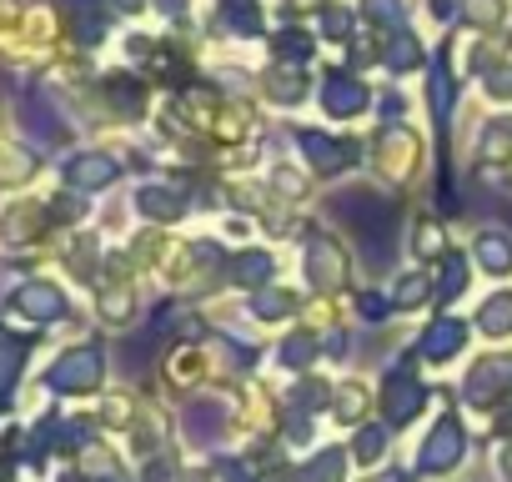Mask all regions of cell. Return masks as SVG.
<instances>
[{
    "instance_id": "6da1fadb",
    "label": "cell",
    "mask_w": 512,
    "mask_h": 482,
    "mask_svg": "<svg viewBox=\"0 0 512 482\" xmlns=\"http://www.w3.org/2000/svg\"><path fill=\"white\" fill-rule=\"evenodd\" d=\"M0 322H11L21 332H51V327H66L76 322V302L61 282L51 277H16L6 292H0Z\"/></svg>"
},
{
    "instance_id": "7a4b0ae2",
    "label": "cell",
    "mask_w": 512,
    "mask_h": 482,
    "mask_svg": "<svg viewBox=\"0 0 512 482\" xmlns=\"http://www.w3.org/2000/svg\"><path fill=\"white\" fill-rule=\"evenodd\" d=\"M106 372H111V362H106L101 342H71V347H61L46 362L41 392H51V397H91V392L106 387Z\"/></svg>"
},
{
    "instance_id": "3957f363",
    "label": "cell",
    "mask_w": 512,
    "mask_h": 482,
    "mask_svg": "<svg viewBox=\"0 0 512 482\" xmlns=\"http://www.w3.org/2000/svg\"><path fill=\"white\" fill-rule=\"evenodd\" d=\"M56 231V216H51V196L36 201V196H16L0 206V252H36L41 241Z\"/></svg>"
},
{
    "instance_id": "277c9868",
    "label": "cell",
    "mask_w": 512,
    "mask_h": 482,
    "mask_svg": "<svg viewBox=\"0 0 512 482\" xmlns=\"http://www.w3.org/2000/svg\"><path fill=\"white\" fill-rule=\"evenodd\" d=\"M507 392H512V352L477 357L467 367V382H462L467 407H497V402H507Z\"/></svg>"
},
{
    "instance_id": "5b68a950",
    "label": "cell",
    "mask_w": 512,
    "mask_h": 482,
    "mask_svg": "<svg viewBox=\"0 0 512 482\" xmlns=\"http://www.w3.org/2000/svg\"><path fill=\"white\" fill-rule=\"evenodd\" d=\"M61 176H66V191L91 196V191H106V186L121 176V161L106 156V151H71V156L61 161Z\"/></svg>"
},
{
    "instance_id": "8992f818",
    "label": "cell",
    "mask_w": 512,
    "mask_h": 482,
    "mask_svg": "<svg viewBox=\"0 0 512 482\" xmlns=\"http://www.w3.org/2000/svg\"><path fill=\"white\" fill-rule=\"evenodd\" d=\"M31 352H36V337L0 322V402H11L16 387L26 382V367H31Z\"/></svg>"
},
{
    "instance_id": "52a82bcc",
    "label": "cell",
    "mask_w": 512,
    "mask_h": 482,
    "mask_svg": "<svg viewBox=\"0 0 512 482\" xmlns=\"http://www.w3.org/2000/svg\"><path fill=\"white\" fill-rule=\"evenodd\" d=\"M422 402H427V392H422V382L412 377V367H392V372H387V387H382V412H387V422H392V427H407V422L422 412Z\"/></svg>"
},
{
    "instance_id": "ba28073f",
    "label": "cell",
    "mask_w": 512,
    "mask_h": 482,
    "mask_svg": "<svg viewBox=\"0 0 512 482\" xmlns=\"http://www.w3.org/2000/svg\"><path fill=\"white\" fill-rule=\"evenodd\" d=\"M462 452H467V442H462L457 417H437L432 432H427V442H422L417 467H422V472H452V467L462 462Z\"/></svg>"
},
{
    "instance_id": "9c48e42d",
    "label": "cell",
    "mask_w": 512,
    "mask_h": 482,
    "mask_svg": "<svg viewBox=\"0 0 512 482\" xmlns=\"http://www.w3.org/2000/svg\"><path fill=\"white\" fill-rule=\"evenodd\" d=\"M307 277H312V287H342L347 282V247L337 236L307 241Z\"/></svg>"
},
{
    "instance_id": "30bf717a",
    "label": "cell",
    "mask_w": 512,
    "mask_h": 482,
    "mask_svg": "<svg viewBox=\"0 0 512 482\" xmlns=\"http://www.w3.org/2000/svg\"><path fill=\"white\" fill-rule=\"evenodd\" d=\"M136 287L126 282V277H106L101 287H96V317L111 327V332H121V327H131L136 322Z\"/></svg>"
},
{
    "instance_id": "8fae6325",
    "label": "cell",
    "mask_w": 512,
    "mask_h": 482,
    "mask_svg": "<svg viewBox=\"0 0 512 482\" xmlns=\"http://www.w3.org/2000/svg\"><path fill=\"white\" fill-rule=\"evenodd\" d=\"M472 262H477L487 277H512V231L482 226V231L472 236Z\"/></svg>"
},
{
    "instance_id": "7c38bea8",
    "label": "cell",
    "mask_w": 512,
    "mask_h": 482,
    "mask_svg": "<svg viewBox=\"0 0 512 482\" xmlns=\"http://www.w3.org/2000/svg\"><path fill=\"white\" fill-rule=\"evenodd\" d=\"M462 347H467V322H462V317H437V322L422 332V357H427L432 367L452 362Z\"/></svg>"
},
{
    "instance_id": "4fadbf2b",
    "label": "cell",
    "mask_w": 512,
    "mask_h": 482,
    "mask_svg": "<svg viewBox=\"0 0 512 482\" xmlns=\"http://www.w3.org/2000/svg\"><path fill=\"white\" fill-rule=\"evenodd\" d=\"M226 277H231V287H267L277 277V257L267 247H246L226 262Z\"/></svg>"
},
{
    "instance_id": "5bb4252c",
    "label": "cell",
    "mask_w": 512,
    "mask_h": 482,
    "mask_svg": "<svg viewBox=\"0 0 512 482\" xmlns=\"http://www.w3.org/2000/svg\"><path fill=\"white\" fill-rule=\"evenodd\" d=\"M302 151L312 156V171H322V176L347 171V166H352V156H357L347 141H332V136H322V131H302Z\"/></svg>"
},
{
    "instance_id": "9a60e30c",
    "label": "cell",
    "mask_w": 512,
    "mask_h": 482,
    "mask_svg": "<svg viewBox=\"0 0 512 482\" xmlns=\"http://www.w3.org/2000/svg\"><path fill=\"white\" fill-rule=\"evenodd\" d=\"M66 272L76 277V287H101V241L96 236H71L66 247Z\"/></svg>"
},
{
    "instance_id": "2e32d148",
    "label": "cell",
    "mask_w": 512,
    "mask_h": 482,
    "mask_svg": "<svg viewBox=\"0 0 512 482\" xmlns=\"http://www.w3.org/2000/svg\"><path fill=\"white\" fill-rule=\"evenodd\" d=\"M322 106H327V116H357V111L367 106V86L337 71V76H327V86H322Z\"/></svg>"
},
{
    "instance_id": "e0dca14e",
    "label": "cell",
    "mask_w": 512,
    "mask_h": 482,
    "mask_svg": "<svg viewBox=\"0 0 512 482\" xmlns=\"http://www.w3.org/2000/svg\"><path fill=\"white\" fill-rule=\"evenodd\" d=\"M477 332L482 337H492V342H502V337H512V292H487L482 302H477Z\"/></svg>"
},
{
    "instance_id": "ac0fdd59",
    "label": "cell",
    "mask_w": 512,
    "mask_h": 482,
    "mask_svg": "<svg viewBox=\"0 0 512 482\" xmlns=\"http://www.w3.org/2000/svg\"><path fill=\"white\" fill-rule=\"evenodd\" d=\"M136 211H141L146 221H181V216H186V201H181L171 186H151V181H146V186L136 191Z\"/></svg>"
},
{
    "instance_id": "d6986e66",
    "label": "cell",
    "mask_w": 512,
    "mask_h": 482,
    "mask_svg": "<svg viewBox=\"0 0 512 482\" xmlns=\"http://www.w3.org/2000/svg\"><path fill=\"white\" fill-rule=\"evenodd\" d=\"M41 171L31 146H0V191H21Z\"/></svg>"
},
{
    "instance_id": "ffe728a7",
    "label": "cell",
    "mask_w": 512,
    "mask_h": 482,
    "mask_svg": "<svg viewBox=\"0 0 512 482\" xmlns=\"http://www.w3.org/2000/svg\"><path fill=\"white\" fill-rule=\"evenodd\" d=\"M432 292H437V282H432L427 272H402V277L392 282V307H397V312H412V307H422Z\"/></svg>"
},
{
    "instance_id": "44dd1931",
    "label": "cell",
    "mask_w": 512,
    "mask_h": 482,
    "mask_svg": "<svg viewBox=\"0 0 512 482\" xmlns=\"http://www.w3.org/2000/svg\"><path fill=\"white\" fill-rule=\"evenodd\" d=\"M477 156H482L487 166H502V161L512 156V121H492V126L482 131V141H477Z\"/></svg>"
},
{
    "instance_id": "7402d4cb",
    "label": "cell",
    "mask_w": 512,
    "mask_h": 482,
    "mask_svg": "<svg viewBox=\"0 0 512 482\" xmlns=\"http://www.w3.org/2000/svg\"><path fill=\"white\" fill-rule=\"evenodd\" d=\"M382 56H387V66H392V71H412V66L422 61V51H417V36H412V31H397V36L387 41V51H382Z\"/></svg>"
},
{
    "instance_id": "603a6c76",
    "label": "cell",
    "mask_w": 512,
    "mask_h": 482,
    "mask_svg": "<svg viewBox=\"0 0 512 482\" xmlns=\"http://www.w3.org/2000/svg\"><path fill=\"white\" fill-rule=\"evenodd\" d=\"M362 16L372 21V26H402L407 21V0H362Z\"/></svg>"
},
{
    "instance_id": "cb8c5ba5",
    "label": "cell",
    "mask_w": 512,
    "mask_h": 482,
    "mask_svg": "<svg viewBox=\"0 0 512 482\" xmlns=\"http://www.w3.org/2000/svg\"><path fill=\"white\" fill-rule=\"evenodd\" d=\"M317 362V337H287L282 342V367H292V372H302V367H312Z\"/></svg>"
},
{
    "instance_id": "d4e9b609",
    "label": "cell",
    "mask_w": 512,
    "mask_h": 482,
    "mask_svg": "<svg viewBox=\"0 0 512 482\" xmlns=\"http://www.w3.org/2000/svg\"><path fill=\"white\" fill-rule=\"evenodd\" d=\"M342 472H347V457H342L337 447H327V452L302 472V482H342Z\"/></svg>"
},
{
    "instance_id": "484cf974",
    "label": "cell",
    "mask_w": 512,
    "mask_h": 482,
    "mask_svg": "<svg viewBox=\"0 0 512 482\" xmlns=\"http://www.w3.org/2000/svg\"><path fill=\"white\" fill-rule=\"evenodd\" d=\"M267 96L282 101V106H297V101L307 96V86H302L297 76H287V71H272V76H267Z\"/></svg>"
},
{
    "instance_id": "4316f807",
    "label": "cell",
    "mask_w": 512,
    "mask_h": 482,
    "mask_svg": "<svg viewBox=\"0 0 512 482\" xmlns=\"http://www.w3.org/2000/svg\"><path fill=\"white\" fill-rule=\"evenodd\" d=\"M442 262H447V272H442V302H452V297H462V292H467V257L447 252Z\"/></svg>"
},
{
    "instance_id": "83f0119b",
    "label": "cell",
    "mask_w": 512,
    "mask_h": 482,
    "mask_svg": "<svg viewBox=\"0 0 512 482\" xmlns=\"http://www.w3.org/2000/svg\"><path fill=\"white\" fill-rule=\"evenodd\" d=\"M382 452H387V427H362L357 442H352V457L357 462H377Z\"/></svg>"
},
{
    "instance_id": "f1b7e54d",
    "label": "cell",
    "mask_w": 512,
    "mask_h": 482,
    "mask_svg": "<svg viewBox=\"0 0 512 482\" xmlns=\"http://www.w3.org/2000/svg\"><path fill=\"white\" fill-rule=\"evenodd\" d=\"M272 51H277L282 61H307V56H312V41H307L302 31H282V36L272 41Z\"/></svg>"
},
{
    "instance_id": "f546056e",
    "label": "cell",
    "mask_w": 512,
    "mask_h": 482,
    "mask_svg": "<svg viewBox=\"0 0 512 482\" xmlns=\"http://www.w3.org/2000/svg\"><path fill=\"white\" fill-rule=\"evenodd\" d=\"M412 252H417V257H437V252H442V226H432V221L422 216V221H417V236H412Z\"/></svg>"
},
{
    "instance_id": "4dcf8cb0",
    "label": "cell",
    "mask_w": 512,
    "mask_h": 482,
    "mask_svg": "<svg viewBox=\"0 0 512 482\" xmlns=\"http://www.w3.org/2000/svg\"><path fill=\"white\" fill-rule=\"evenodd\" d=\"M292 307H297V302H292L287 292H262V297L251 302V312H256V317H287Z\"/></svg>"
},
{
    "instance_id": "1f68e13d",
    "label": "cell",
    "mask_w": 512,
    "mask_h": 482,
    "mask_svg": "<svg viewBox=\"0 0 512 482\" xmlns=\"http://www.w3.org/2000/svg\"><path fill=\"white\" fill-rule=\"evenodd\" d=\"M347 21H352V16H347L342 6H327V11H322V26H327V36H332V41H342V31H347Z\"/></svg>"
},
{
    "instance_id": "d6a6232c",
    "label": "cell",
    "mask_w": 512,
    "mask_h": 482,
    "mask_svg": "<svg viewBox=\"0 0 512 482\" xmlns=\"http://www.w3.org/2000/svg\"><path fill=\"white\" fill-rule=\"evenodd\" d=\"M362 317H367V322H372V327H377V322H382V317H387V302H382V297H377V292H362Z\"/></svg>"
},
{
    "instance_id": "836d02e7",
    "label": "cell",
    "mask_w": 512,
    "mask_h": 482,
    "mask_svg": "<svg viewBox=\"0 0 512 482\" xmlns=\"http://www.w3.org/2000/svg\"><path fill=\"white\" fill-rule=\"evenodd\" d=\"M467 16H472V21H477V16H482V21H497L502 6H497V0H467Z\"/></svg>"
},
{
    "instance_id": "e575fe53",
    "label": "cell",
    "mask_w": 512,
    "mask_h": 482,
    "mask_svg": "<svg viewBox=\"0 0 512 482\" xmlns=\"http://www.w3.org/2000/svg\"><path fill=\"white\" fill-rule=\"evenodd\" d=\"M0 482H21V457L16 452H0Z\"/></svg>"
},
{
    "instance_id": "d590c367",
    "label": "cell",
    "mask_w": 512,
    "mask_h": 482,
    "mask_svg": "<svg viewBox=\"0 0 512 482\" xmlns=\"http://www.w3.org/2000/svg\"><path fill=\"white\" fill-rule=\"evenodd\" d=\"M487 96H512V71H497L492 86H487Z\"/></svg>"
},
{
    "instance_id": "8d00e7d4",
    "label": "cell",
    "mask_w": 512,
    "mask_h": 482,
    "mask_svg": "<svg viewBox=\"0 0 512 482\" xmlns=\"http://www.w3.org/2000/svg\"><path fill=\"white\" fill-rule=\"evenodd\" d=\"M141 477H146V482H166V477H171V467H166V462H146V472H141Z\"/></svg>"
},
{
    "instance_id": "74e56055",
    "label": "cell",
    "mask_w": 512,
    "mask_h": 482,
    "mask_svg": "<svg viewBox=\"0 0 512 482\" xmlns=\"http://www.w3.org/2000/svg\"><path fill=\"white\" fill-rule=\"evenodd\" d=\"M497 472H502V482H512V442L497 452Z\"/></svg>"
},
{
    "instance_id": "f35d334b",
    "label": "cell",
    "mask_w": 512,
    "mask_h": 482,
    "mask_svg": "<svg viewBox=\"0 0 512 482\" xmlns=\"http://www.w3.org/2000/svg\"><path fill=\"white\" fill-rule=\"evenodd\" d=\"M277 181H282V191H287V196H302V176H292V171H282Z\"/></svg>"
},
{
    "instance_id": "ab89813d",
    "label": "cell",
    "mask_w": 512,
    "mask_h": 482,
    "mask_svg": "<svg viewBox=\"0 0 512 482\" xmlns=\"http://www.w3.org/2000/svg\"><path fill=\"white\" fill-rule=\"evenodd\" d=\"M367 482H407L402 472H377V477H367Z\"/></svg>"
},
{
    "instance_id": "60d3db41",
    "label": "cell",
    "mask_w": 512,
    "mask_h": 482,
    "mask_svg": "<svg viewBox=\"0 0 512 482\" xmlns=\"http://www.w3.org/2000/svg\"><path fill=\"white\" fill-rule=\"evenodd\" d=\"M146 6V0H121V11H141Z\"/></svg>"
}]
</instances>
